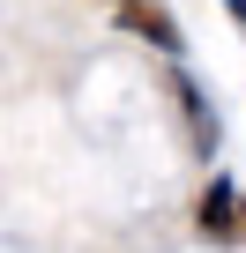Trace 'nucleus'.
I'll list each match as a JSON object with an SVG mask.
<instances>
[{"label": "nucleus", "mask_w": 246, "mask_h": 253, "mask_svg": "<svg viewBox=\"0 0 246 253\" xmlns=\"http://www.w3.org/2000/svg\"><path fill=\"white\" fill-rule=\"evenodd\" d=\"M119 23H127L135 38H149L157 52L179 60V23H172V8H157V0H127V8H119Z\"/></svg>", "instance_id": "nucleus-2"}, {"label": "nucleus", "mask_w": 246, "mask_h": 253, "mask_svg": "<svg viewBox=\"0 0 246 253\" xmlns=\"http://www.w3.org/2000/svg\"><path fill=\"white\" fill-rule=\"evenodd\" d=\"M224 8H231V23H239V30H246V0H224Z\"/></svg>", "instance_id": "nucleus-4"}, {"label": "nucleus", "mask_w": 246, "mask_h": 253, "mask_svg": "<svg viewBox=\"0 0 246 253\" xmlns=\"http://www.w3.org/2000/svg\"><path fill=\"white\" fill-rule=\"evenodd\" d=\"M119 8H127V0H119Z\"/></svg>", "instance_id": "nucleus-5"}, {"label": "nucleus", "mask_w": 246, "mask_h": 253, "mask_svg": "<svg viewBox=\"0 0 246 253\" xmlns=\"http://www.w3.org/2000/svg\"><path fill=\"white\" fill-rule=\"evenodd\" d=\"M194 231L209 246H246V186L239 179H209L194 201Z\"/></svg>", "instance_id": "nucleus-1"}, {"label": "nucleus", "mask_w": 246, "mask_h": 253, "mask_svg": "<svg viewBox=\"0 0 246 253\" xmlns=\"http://www.w3.org/2000/svg\"><path fill=\"white\" fill-rule=\"evenodd\" d=\"M172 97H179V112H187V134H194V149L209 157V149H216V112L201 104V89H194V75H187V67H172Z\"/></svg>", "instance_id": "nucleus-3"}]
</instances>
